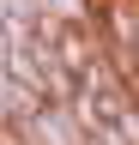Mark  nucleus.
Instances as JSON below:
<instances>
[{
    "instance_id": "obj_1",
    "label": "nucleus",
    "mask_w": 139,
    "mask_h": 145,
    "mask_svg": "<svg viewBox=\"0 0 139 145\" xmlns=\"http://www.w3.org/2000/svg\"><path fill=\"white\" fill-rule=\"evenodd\" d=\"M18 127H24V139H30V145H79V139H85L67 103H42L37 115H30V121H18Z\"/></svg>"
},
{
    "instance_id": "obj_2",
    "label": "nucleus",
    "mask_w": 139,
    "mask_h": 145,
    "mask_svg": "<svg viewBox=\"0 0 139 145\" xmlns=\"http://www.w3.org/2000/svg\"><path fill=\"white\" fill-rule=\"evenodd\" d=\"M42 12H55L61 24H97V0H42Z\"/></svg>"
},
{
    "instance_id": "obj_3",
    "label": "nucleus",
    "mask_w": 139,
    "mask_h": 145,
    "mask_svg": "<svg viewBox=\"0 0 139 145\" xmlns=\"http://www.w3.org/2000/svg\"><path fill=\"white\" fill-rule=\"evenodd\" d=\"M79 145H109V133H85V139H79Z\"/></svg>"
},
{
    "instance_id": "obj_4",
    "label": "nucleus",
    "mask_w": 139,
    "mask_h": 145,
    "mask_svg": "<svg viewBox=\"0 0 139 145\" xmlns=\"http://www.w3.org/2000/svg\"><path fill=\"white\" fill-rule=\"evenodd\" d=\"M127 48H133V61H139V30H133V42H127Z\"/></svg>"
}]
</instances>
